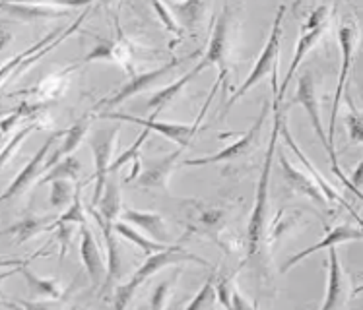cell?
Listing matches in <instances>:
<instances>
[{"label":"cell","instance_id":"cell-1","mask_svg":"<svg viewBox=\"0 0 363 310\" xmlns=\"http://www.w3.org/2000/svg\"><path fill=\"white\" fill-rule=\"evenodd\" d=\"M272 80V115H274V122H272V134H270V142H268L267 155H264V165H262V173H260L259 185H257V194H255V206H252L251 219L247 225V258L257 256L262 251V244H268V229H267V217H268V188H270V177H272V161L276 155V144H278V136L282 130V99L278 93V67L272 70L270 74Z\"/></svg>","mask_w":363,"mask_h":310},{"label":"cell","instance_id":"cell-2","mask_svg":"<svg viewBox=\"0 0 363 310\" xmlns=\"http://www.w3.org/2000/svg\"><path fill=\"white\" fill-rule=\"evenodd\" d=\"M239 30L238 10L223 6L214 23V30L208 41V49L201 62L206 68H218V81L223 89L230 88V72L233 68V52H235V39Z\"/></svg>","mask_w":363,"mask_h":310},{"label":"cell","instance_id":"cell-3","mask_svg":"<svg viewBox=\"0 0 363 310\" xmlns=\"http://www.w3.org/2000/svg\"><path fill=\"white\" fill-rule=\"evenodd\" d=\"M186 262L201 264V266H210L208 260L196 256V254L189 252L186 248H183V246H167L165 251L150 254L148 258H146V262L128 277V281H125L123 285L117 287L113 306H115V309H125V306H128L130 299L136 295V291H138L140 285H144L152 275H156V273H160L162 270H165V268L179 266V264H186Z\"/></svg>","mask_w":363,"mask_h":310},{"label":"cell","instance_id":"cell-4","mask_svg":"<svg viewBox=\"0 0 363 310\" xmlns=\"http://www.w3.org/2000/svg\"><path fill=\"white\" fill-rule=\"evenodd\" d=\"M222 84L216 80V84L210 89V93H208V99L204 107H202V111L199 113V117L191 125H183V122H165V120H157L154 117L148 118H140V117H134V115H128V113H119V111H104L99 113V118H104V120H119V122H133V125L144 126V128H150V130H156L165 138V140L175 142L179 144L181 148H189L191 146V140H193L196 132L201 130V122L204 115H206L208 107L212 105L214 101V96L218 88H220Z\"/></svg>","mask_w":363,"mask_h":310},{"label":"cell","instance_id":"cell-5","mask_svg":"<svg viewBox=\"0 0 363 310\" xmlns=\"http://www.w3.org/2000/svg\"><path fill=\"white\" fill-rule=\"evenodd\" d=\"M291 105H301L307 113V117L311 120L313 130L319 136L323 148L326 149L328 154V159H330V167H333V173L336 177L340 178L344 186L348 185V177L340 171V165H338V155H336V148L330 146V140H328V134L325 132V126H323V120H320V101L319 93H317V80H315V74L311 70H303L299 74V80H297V91L296 96L291 97Z\"/></svg>","mask_w":363,"mask_h":310},{"label":"cell","instance_id":"cell-6","mask_svg":"<svg viewBox=\"0 0 363 310\" xmlns=\"http://www.w3.org/2000/svg\"><path fill=\"white\" fill-rule=\"evenodd\" d=\"M286 10H288L286 4H282V6L278 8L274 23H272V30H270V38H268L264 49H262V52L259 54V59L255 62V68L251 70V74L247 76L243 84L231 93V97L228 99V103H225V111H230L231 105L238 103L239 99H241L249 89L255 88V86H257L260 80H264L268 74H272V70L278 67V60H280V47H282V22L284 16H286Z\"/></svg>","mask_w":363,"mask_h":310},{"label":"cell","instance_id":"cell-7","mask_svg":"<svg viewBox=\"0 0 363 310\" xmlns=\"http://www.w3.org/2000/svg\"><path fill=\"white\" fill-rule=\"evenodd\" d=\"M328 23H330V8L326 4H320L315 10L309 12V16L305 18V22L301 23V30H299V41L296 45V52H294V59L289 62L288 72H286V78H284L282 86L278 89L280 93V99H284L286 91H288L289 84L294 80V74L296 70L301 67V62L305 60V57L309 54L315 45L319 43V39L325 35V31L328 30Z\"/></svg>","mask_w":363,"mask_h":310},{"label":"cell","instance_id":"cell-8","mask_svg":"<svg viewBox=\"0 0 363 310\" xmlns=\"http://www.w3.org/2000/svg\"><path fill=\"white\" fill-rule=\"evenodd\" d=\"M121 125H107L97 128L89 136V148L94 154V194H91V206L96 207L101 200V194L109 178V167L113 165V154L117 148Z\"/></svg>","mask_w":363,"mask_h":310},{"label":"cell","instance_id":"cell-9","mask_svg":"<svg viewBox=\"0 0 363 310\" xmlns=\"http://www.w3.org/2000/svg\"><path fill=\"white\" fill-rule=\"evenodd\" d=\"M357 25L354 20H346L340 23L338 28V43H340L342 52V68L340 76H338V84L334 89V101L333 111H330V125H328V140L330 146L334 148V134H336V118H338V109H340L342 96L346 93V86H348V76L354 64V54H356V45L359 41V33H357Z\"/></svg>","mask_w":363,"mask_h":310},{"label":"cell","instance_id":"cell-10","mask_svg":"<svg viewBox=\"0 0 363 310\" xmlns=\"http://www.w3.org/2000/svg\"><path fill=\"white\" fill-rule=\"evenodd\" d=\"M270 111H272V109H270V103L264 101V103H262V109H260V115L257 117V120L252 122L251 128H249V130H247V132H245L238 142H233L231 146L223 148L222 151H218V154H210L206 155V157H196V159H186V161H183V165H185V167H202V165H214V163L233 161V159H238V157L249 155L252 149L257 148V144H259L260 130H262V125H264V120H267L268 113Z\"/></svg>","mask_w":363,"mask_h":310},{"label":"cell","instance_id":"cell-11","mask_svg":"<svg viewBox=\"0 0 363 310\" xmlns=\"http://www.w3.org/2000/svg\"><path fill=\"white\" fill-rule=\"evenodd\" d=\"M183 60L185 59H173L171 62H165L163 67H157L156 70L142 72V74H134L133 78L126 81V84H123L119 89H115L111 96H107L105 99H101V101L94 107V111L101 109V107H105V109H109V111H111V109H115L117 105L125 103L126 99L138 96V93L144 91V89H148L150 86H154L156 81L162 80L163 76H167L171 70H175Z\"/></svg>","mask_w":363,"mask_h":310},{"label":"cell","instance_id":"cell-12","mask_svg":"<svg viewBox=\"0 0 363 310\" xmlns=\"http://www.w3.org/2000/svg\"><path fill=\"white\" fill-rule=\"evenodd\" d=\"M65 136V130H59V132L51 134L47 142H45L43 146L35 151V155L31 157L28 165L23 167L18 175L14 177V180L6 186V190L2 193V202H8L10 198H14L18 194H22L23 190H28L30 186H33L38 183L39 178L45 175V159H47V155L51 154V148L57 144Z\"/></svg>","mask_w":363,"mask_h":310},{"label":"cell","instance_id":"cell-13","mask_svg":"<svg viewBox=\"0 0 363 310\" xmlns=\"http://www.w3.org/2000/svg\"><path fill=\"white\" fill-rule=\"evenodd\" d=\"M278 155H280V171H282V178L289 190H294V193L297 194H303V196L313 200V202L320 207L330 206V202L326 200L325 193H323V188L319 186V183H317L309 173H305V171H301L299 167H296L294 163L289 161L288 155H286L284 149H280V154Z\"/></svg>","mask_w":363,"mask_h":310},{"label":"cell","instance_id":"cell-14","mask_svg":"<svg viewBox=\"0 0 363 310\" xmlns=\"http://www.w3.org/2000/svg\"><path fill=\"white\" fill-rule=\"evenodd\" d=\"M89 214L96 217L99 229L104 233L105 248H107V281H105V289L111 287L115 281L119 280L123 272H125V252L121 246L119 239H117V231H115V223L107 222L104 215L97 212L96 207L89 206Z\"/></svg>","mask_w":363,"mask_h":310},{"label":"cell","instance_id":"cell-15","mask_svg":"<svg viewBox=\"0 0 363 310\" xmlns=\"http://www.w3.org/2000/svg\"><path fill=\"white\" fill-rule=\"evenodd\" d=\"M326 266H328V285H326V295L323 304H320V310L342 309L350 297V280L344 272V268H342L336 246L328 248Z\"/></svg>","mask_w":363,"mask_h":310},{"label":"cell","instance_id":"cell-16","mask_svg":"<svg viewBox=\"0 0 363 310\" xmlns=\"http://www.w3.org/2000/svg\"><path fill=\"white\" fill-rule=\"evenodd\" d=\"M80 256L91 285L94 287H99L101 283L105 285V281H107V264H105L99 243H97L96 236L89 231L86 223L80 225Z\"/></svg>","mask_w":363,"mask_h":310},{"label":"cell","instance_id":"cell-17","mask_svg":"<svg viewBox=\"0 0 363 310\" xmlns=\"http://www.w3.org/2000/svg\"><path fill=\"white\" fill-rule=\"evenodd\" d=\"M181 151L183 148L173 151V154H167L162 159H157L156 163H150L148 169H144L138 175V178L134 180L138 188H144V190H162V193H169V178L175 171V165H177L179 157H181Z\"/></svg>","mask_w":363,"mask_h":310},{"label":"cell","instance_id":"cell-18","mask_svg":"<svg viewBox=\"0 0 363 310\" xmlns=\"http://www.w3.org/2000/svg\"><path fill=\"white\" fill-rule=\"evenodd\" d=\"M348 241H363V229H356V227H350V225H338V227H333V229H326L325 236L320 239L319 243L313 244L309 248H305V251L297 252V254H294V256L282 266V273L289 272V270L294 266H297L301 260H305L307 256H311L315 252L325 251V248L328 251L330 246L348 243Z\"/></svg>","mask_w":363,"mask_h":310},{"label":"cell","instance_id":"cell-19","mask_svg":"<svg viewBox=\"0 0 363 310\" xmlns=\"http://www.w3.org/2000/svg\"><path fill=\"white\" fill-rule=\"evenodd\" d=\"M2 12L12 16L18 22H47L70 16L68 8L49 6V4H30V2H8L2 0Z\"/></svg>","mask_w":363,"mask_h":310},{"label":"cell","instance_id":"cell-20","mask_svg":"<svg viewBox=\"0 0 363 310\" xmlns=\"http://www.w3.org/2000/svg\"><path fill=\"white\" fill-rule=\"evenodd\" d=\"M121 219L130 223L134 227H140L142 231H146V235L156 239L160 243L167 244V241H169V231H167L165 219L156 212H144V209H136V207H123Z\"/></svg>","mask_w":363,"mask_h":310},{"label":"cell","instance_id":"cell-21","mask_svg":"<svg viewBox=\"0 0 363 310\" xmlns=\"http://www.w3.org/2000/svg\"><path fill=\"white\" fill-rule=\"evenodd\" d=\"M280 134H282L284 142H286V144H288L289 148H291V151H294V154H296L297 157H299V161L303 163L305 169L309 171V175H311V177L315 178L317 183H319V186H320V188H323V193H325L326 200H328L330 204H342V206L346 207V209H348L350 214L354 215V217H356V219H357V214H356V212H354V207L350 206L348 202H344V200H342L340 194L336 193V188H334V186L328 185V180H325V177L320 175L319 169H317V167H315V165H313V163L309 161L307 157H305V154H303V151H301V148L297 146L296 140H294V138H291V134H289L288 125H286V118H284V120H282V130H280Z\"/></svg>","mask_w":363,"mask_h":310},{"label":"cell","instance_id":"cell-22","mask_svg":"<svg viewBox=\"0 0 363 310\" xmlns=\"http://www.w3.org/2000/svg\"><path fill=\"white\" fill-rule=\"evenodd\" d=\"M202 70H206V67H204L201 60H199V62H196V64H194V67L191 68V70H189L185 76H181L179 80L171 81L169 86H165V88L157 89L156 93L150 97V101H148V109H150V113H152L150 117H154V118L160 117L163 109H165V107H167V105H169L171 101H173V99H175V97L181 93V91H183V88H185V86H189V84H191V81L196 78V76L201 74Z\"/></svg>","mask_w":363,"mask_h":310},{"label":"cell","instance_id":"cell-23","mask_svg":"<svg viewBox=\"0 0 363 310\" xmlns=\"http://www.w3.org/2000/svg\"><path fill=\"white\" fill-rule=\"evenodd\" d=\"M89 120L91 117L86 115V117H82L80 120H76L74 125L70 126L68 130H65V136H62V142H60V146L51 154V157L45 161V173L51 169L52 165H57L60 159H65L68 155H72L76 149L80 148V144L86 140V134L89 130Z\"/></svg>","mask_w":363,"mask_h":310},{"label":"cell","instance_id":"cell-24","mask_svg":"<svg viewBox=\"0 0 363 310\" xmlns=\"http://www.w3.org/2000/svg\"><path fill=\"white\" fill-rule=\"evenodd\" d=\"M18 272L23 275L31 297L45 299V301H59L65 295V287H60V283L57 280H52V277H41V275H38L30 268H18Z\"/></svg>","mask_w":363,"mask_h":310},{"label":"cell","instance_id":"cell-25","mask_svg":"<svg viewBox=\"0 0 363 310\" xmlns=\"http://www.w3.org/2000/svg\"><path fill=\"white\" fill-rule=\"evenodd\" d=\"M96 62V60H107V62H115V64H121L125 67L128 72H133V67L128 64L130 62V57L126 52V47L119 41H113V39H99V43L94 47V51L88 52L82 62Z\"/></svg>","mask_w":363,"mask_h":310},{"label":"cell","instance_id":"cell-26","mask_svg":"<svg viewBox=\"0 0 363 310\" xmlns=\"http://www.w3.org/2000/svg\"><path fill=\"white\" fill-rule=\"evenodd\" d=\"M55 222H57V219H52V217L28 215V217H23L22 222H18L14 223L12 227H8L6 235L14 236L16 243H26V241H30V239L41 235V233L52 231Z\"/></svg>","mask_w":363,"mask_h":310},{"label":"cell","instance_id":"cell-27","mask_svg":"<svg viewBox=\"0 0 363 310\" xmlns=\"http://www.w3.org/2000/svg\"><path fill=\"white\" fill-rule=\"evenodd\" d=\"M150 132H152L150 128H144V126H142V130H140V134H138V138L134 140V144L130 146V148L125 149V151H123V154H121L119 157H117V159L113 161V165L109 167V173H117V171H119L121 167L125 165V163L133 161V171H130V175H128V183H134V180L138 178V175H140V171H142L140 169L142 146H144V142L150 138Z\"/></svg>","mask_w":363,"mask_h":310},{"label":"cell","instance_id":"cell-28","mask_svg":"<svg viewBox=\"0 0 363 310\" xmlns=\"http://www.w3.org/2000/svg\"><path fill=\"white\" fill-rule=\"evenodd\" d=\"M76 68H78V64H72V67H67L65 70L57 72V74L45 78L43 81H39L38 86L31 89L30 93L41 97L45 103H49L51 99H57V97L62 96V91H65L68 84V76L72 74Z\"/></svg>","mask_w":363,"mask_h":310},{"label":"cell","instance_id":"cell-29","mask_svg":"<svg viewBox=\"0 0 363 310\" xmlns=\"http://www.w3.org/2000/svg\"><path fill=\"white\" fill-rule=\"evenodd\" d=\"M96 209L107 222L115 223V219L119 217L123 212V196H121V186L117 178H107V185H105V190Z\"/></svg>","mask_w":363,"mask_h":310},{"label":"cell","instance_id":"cell-30","mask_svg":"<svg viewBox=\"0 0 363 310\" xmlns=\"http://www.w3.org/2000/svg\"><path fill=\"white\" fill-rule=\"evenodd\" d=\"M208 0H183L173 4V12L179 23L186 30H196L202 23V18L206 14Z\"/></svg>","mask_w":363,"mask_h":310},{"label":"cell","instance_id":"cell-31","mask_svg":"<svg viewBox=\"0 0 363 310\" xmlns=\"http://www.w3.org/2000/svg\"><path fill=\"white\" fill-rule=\"evenodd\" d=\"M115 231H117V235L126 239V241H130L133 244H136L142 252H146V254H156L160 251H165L169 244L160 243L156 239H152V236H144L142 233L130 227V223L126 222H115Z\"/></svg>","mask_w":363,"mask_h":310},{"label":"cell","instance_id":"cell-32","mask_svg":"<svg viewBox=\"0 0 363 310\" xmlns=\"http://www.w3.org/2000/svg\"><path fill=\"white\" fill-rule=\"evenodd\" d=\"M82 173V161L76 155H68L65 159H60L57 165H52L51 169L45 173L43 177L39 178L35 186H43L52 180H59V178H70V180H78Z\"/></svg>","mask_w":363,"mask_h":310},{"label":"cell","instance_id":"cell-33","mask_svg":"<svg viewBox=\"0 0 363 310\" xmlns=\"http://www.w3.org/2000/svg\"><path fill=\"white\" fill-rule=\"evenodd\" d=\"M301 222V212H296V209H289V207H284L276 214L274 222L268 229V244L276 243L278 239H282L286 233H291L294 229H297V225Z\"/></svg>","mask_w":363,"mask_h":310},{"label":"cell","instance_id":"cell-34","mask_svg":"<svg viewBox=\"0 0 363 310\" xmlns=\"http://www.w3.org/2000/svg\"><path fill=\"white\" fill-rule=\"evenodd\" d=\"M45 120H41V118H33L30 125H26L22 128V130H18V132L10 138V140L4 142V148H2V155H0V165L2 167H6L8 161H10V157L18 151V148L22 146L23 140L30 136L31 132H35V130H41V128H45Z\"/></svg>","mask_w":363,"mask_h":310},{"label":"cell","instance_id":"cell-35","mask_svg":"<svg viewBox=\"0 0 363 310\" xmlns=\"http://www.w3.org/2000/svg\"><path fill=\"white\" fill-rule=\"evenodd\" d=\"M49 185H51V190H49V204H51V207L62 209V207H68L72 204L76 190L70 178H59V180H52Z\"/></svg>","mask_w":363,"mask_h":310},{"label":"cell","instance_id":"cell-36","mask_svg":"<svg viewBox=\"0 0 363 310\" xmlns=\"http://www.w3.org/2000/svg\"><path fill=\"white\" fill-rule=\"evenodd\" d=\"M216 277L214 275H210L206 280V283L199 289V293L193 297V301H189L185 303V306L189 310L194 309H214L218 306V289H216Z\"/></svg>","mask_w":363,"mask_h":310},{"label":"cell","instance_id":"cell-37","mask_svg":"<svg viewBox=\"0 0 363 310\" xmlns=\"http://www.w3.org/2000/svg\"><path fill=\"white\" fill-rule=\"evenodd\" d=\"M179 275H181V270L177 268V270L173 272V275H169L167 280H163L160 285H156V289H154V295H152V299H150V306H152V309H165V306H167L171 291H173V287H175Z\"/></svg>","mask_w":363,"mask_h":310},{"label":"cell","instance_id":"cell-38","mask_svg":"<svg viewBox=\"0 0 363 310\" xmlns=\"http://www.w3.org/2000/svg\"><path fill=\"white\" fill-rule=\"evenodd\" d=\"M82 188L84 186L78 185L76 186V196L72 200V204L67 207V212L62 215L57 217V223H74V225H82V223H86V209H84V204H82Z\"/></svg>","mask_w":363,"mask_h":310},{"label":"cell","instance_id":"cell-39","mask_svg":"<svg viewBox=\"0 0 363 310\" xmlns=\"http://www.w3.org/2000/svg\"><path fill=\"white\" fill-rule=\"evenodd\" d=\"M346 126H348L350 142L363 144V111H357L348 97V113H346Z\"/></svg>","mask_w":363,"mask_h":310},{"label":"cell","instance_id":"cell-40","mask_svg":"<svg viewBox=\"0 0 363 310\" xmlns=\"http://www.w3.org/2000/svg\"><path fill=\"white\" fill-rule=\"evenodd\" d=\"M152 6H154V10L157 12V18H160V22L167 28V30L171 31V33H175V38H177V41H181L183 39V25L179 23L177 18H173V14H171V10L167 6H163L162 0H152Z\"/></svg>","mask_w":363,"mask_h":310},{"label":"cell","instance_id":"cell-41","mask_svg":"<svg viewBox=\"0 0 363 310\" xmlns=\"http://www.w3.org/2000/svg\"><path fill=\"white\" fill-rule=\"evenodd\" d=\"M74 223H57L52 229H55V235L59 239V244H60V254L59 258L65 260L68 252V246L72 243V239H74Z\"/></svg>","mask_w":363,"mask_h":310},{"label":"cell","instance_id":"cell-42","mask_svg":"<svg viewBox=\"0 0 363 310\" xmlns=\"http://www.w3.org/2000/svg\"><path fill=\"white\" fill-rule=\"evenodd\" d=\"M233 287H235V280L233 277H228V275H222L218 277V303L222 304L223 309H233V303H231V297H233Z\"/></svg>","mask_w":363,"mask_h":310},{"label":"cell","instance_id":"cell-43","mask_svg":"<svg viewBox=\"0 0 363 310\" xmlns=\"http://www.w3.org/2000/svg\"><path fill=\"white\" fill-rule=\"evenodd\" d=\"M231 303H233V309H257V304L251 303L249 299H245L243 293L239 291L238 283L233 287V297H231Z\"/></svg>","mask_w":363,"mask_h":310}]
</instances>
